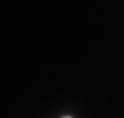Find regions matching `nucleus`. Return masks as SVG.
<instances>
[{
	"instance_id": "nucleus-1",
	"label": "nucleus",
	"mask_w": 124,
	"mask_h": 118,
	"mask_svg": "<svg viewBox=\"0 0 124 118\" xmlns=\"http://www.w3.org/2000/svg\"><path fill=\"white\" fill-rule=\"evenodd\" d=\"M65 118H69V116H65Z\"/></svg>"
}]
</instances>
